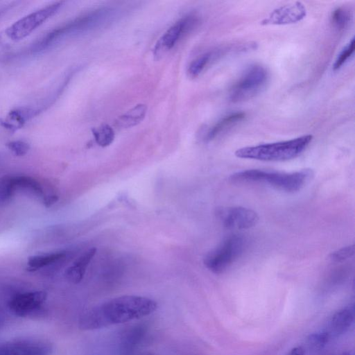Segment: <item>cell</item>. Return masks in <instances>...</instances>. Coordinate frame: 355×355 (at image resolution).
I'll use <instances>...</instances> for the list:
<instances>
[{"label": "cell", "mask_w": 355, "mask_h": 355, "mask_svg": "<svg viewBox=\"0 0 355 355\" xmlns=\"http://www.w3.org/2000/svg\"><path fill=\"white\" fill-rule=\"evenodd\" d=\"M157 302L139 295H122L98 304L85 311L79 319V327L94 330L138 320L153 313Z\"/></svg>", "instance_id": "1"}, {"label": "cell", "mask_w": 355, "mask_h": 355, "mask_svg": "<svg viewBox=\"0 0 355 355\" xmlns=\"http://www.w3.org/2000/svg\"><path fill=\"white\" fill-rule=\"evenodd\" d=\"M119 15L114 8H99L51 31L38 42L39 46L44 50L62 40L101 29L114 21Z\"/></svg>", "instance_id": "2"}, {"label": "cell", "mask_w": 355, "mask_h": 355, "mask_svg": "<svg viewBox=\"0 0 355 355\" xmlns=\"http://www.w3.org/2000/svg\"><path fill=\"white\" fill-rule=\"evenodd\" d=\"M313 176V172L310 168L289 173L249 169L232 174L229 180L232 183H263L286 192L293 193L301 190Z\"/></svg>", "instance_id": "3"}, {"label": "cell", "mask_w": 355, "mask_h": 355, "mask_svg": "<svg viewBox=\"0 0 355 355\" xmlns=\"http://www.w3.org/2000/svg\"><path fill=\"white\" fill-rule=\"evenodd\" d=\"M313 136L306 135L295 139L241 148L235 155L242 159L260 161H286L302 154L311 142Z\"/></svg>", "instance_id": "4"}, {"label": "cell", "mask_w": 355, "mask_h": 355, "mask_svg": "<svg viewBox=\"0 0 355 355\" xmlns=\"http://www.w3.org/2000/svg\"><path fill=\"white\" fill-rule=\"evenodd\" d=\"M245 246L246 241L243 236L232 235L207 254L204 264L214 273L223 272L243 254Z\"/></svg>", "instance_id": "5"}, {"label": "cell", "mask_w": 355, "mask_h": 355, "mask_svg": "<svg viewBox=\"0 0 355 355\" xmlns=\"http://www.w3.org/2000/svg\"><path fill=\"white\" fill-rule=\"evenodd\" d=\"M268 78L263 67L258 64L250 67L230 89V99L237 103L254 97L265 87Z\"/></svg>", "instance_id": "6"}, {"label": "cell", "mask_w": 355, "mask_h": 355, "mask_svg": "<svg viewBox=\"0 0 355 355\" xmlns=\"http://www.w3.org/2000/svg\"><path fill=\"white\" fill-rule=\"evenodd\" d=\"M62 4V1L53 2L21 17L6 29V36L14 42L24 40L55 15Z\"/></svg>", "instance_id": "7"}, {"label": "cell", "mask_w": 355, "mask_h": 355, "mask_svg": "<svg viewBox=\"0 0 355 355\" xmlns=\"http://www.w3.org/2000/svg\"><path fill=\"white\" fill-rule=\"evenodd\" d=\"M215 214L222 225L229 229H249L259 220L254 211L240 206L220 207L217 208Z\"/></svg>", "instance_id": "8"}, {"label": "cell", "mask_w": 355, "mask_h": 355, "mask_svg": "<svg viewBox=\"0 0 355 355\" xmlns=\"http://www.w3.org/2000/svg\"><path fill=\"white\" fill-rule=\"evenodd\" d=\"M198 22V18L196 15L187 16L175 22L157 41L154 49L155 55H162L172 49L186 33L196 26Z\"/></svg>", "instance_id": "9"}, {"label": "cell", "mask_w": 355, "mask_h": 355, "mask_svg": "<svg viewBox=\"0 0 355 355\" xmlns=\"http://www.w3.org/2000/svg\"><path fill=\"white\" fill-rule=\"evenodd\" d=\"M49 343L36 339H20L0 345V355H51Z\"/></svg>", "instance_id": "10"}, {"label": "cell", "mask_w": 355, "mask_h": 355, "mask_svg": "<svg viewBox=\"0 0 355 355\" xmlns=\"http://www.w3.org/2000/svg\"><path fill=\"white\" fill-rule=\"evenodd\" d=\"M306 15V9L300 1L282 6L272 11L262 21L263 25H285L297 23Z\"/></svg>", "instance_id": "11"}, {"label": "cell", "mask_w": 355, "mask_h": 355, "mask_svg": "<svg viewBox=\"0 0 355 355\" xmlns=\"http://www.w3.org/2000/svg\"><path fill=\"white\" fill-rule=\"evenodd\" d=\"M46 297L44 291H31L15 296L10 302L9 306L12 312L19 316H27L37 311Z\"/></svg>", "instance_id": "12"}, {"label": "cell", "mask_w": 355, "mask_h": 355, "mask_svg": "<svg viewBox=\"0 0 355 355\" xmlns=\"http://www.w3.org/2000/svg\"><path fill=\"white\" fill-rule=\"evenodd\" d=\"M354 320L352 310L348 308L340 309L333 315L325 331L331 338L339 336L349 330Z\"/></svg>", "instance_id": "13"}, {"label": "cell", "mask_w": 355, "mask_h": 355, "mask_svg": "<svg viewBox=\"0 0 355 355\" xmlns=\"http://www.w3.org/2000/svg\"><path fill=\"white\" fill-rule=\"evenodd\" d=\"M96 251L94 248L86 250L67 269L65 276L69 282L78 284L83 279L86 269L95 255Z\"/></svg>", "instance_id": "14"}, {"label": "cell", "mask_w": 355, "mask_h": 355, "mask_svg": "<svg viewBox=\"0 0 355 355\" xmlns=\"http://www.w3.org/2000/svg\"><path fill=\"white\" fill-rule=\"evenodd\" d=\"M35 111L27 107L16 108L1 119L0 125L10 131L21 128L33 115Z\"/></svg>", "instance_id": "15"}, {"label": "cell", "mask_w": 355, "mask_h": 355, "mask_svg": "<svg viewBox=\"0 0 355 355\" xmlns=\"http://www.w3.org/2000/svg\"><path fill=\"white\" fill-rule=\"evenodd\" d=\"M245 117V114L242 112H234L224 116L209 129L206 135L205 139L207 141L214 139L223 132L243 121Z\"/></svg>", "instance_id": "16"}, {"label": "cell", "mask_w": 355, "mask_h": 355, "mask_svg": "<svg viewBox=\"0 0 355 355\" xmlns=\"http://www.w3.org/2000/svg\"><path fill=\"white\" fill-rule=\"evenodd\" d=\"M147 107L139 104L120 116L116 121V125L121 128H128L137 125L144 119Z\"/></svg>", "instance_id": "17"}, {"label": "cell", "mask_w": 355, "mask_h": 355, "mask_svg": "<svg viewBox=\"0 0 355 355\" xmlns=\"http://www.w3.org/2000/svg\"><path fill=\"white\" fill-rule=\"evenodd\" d=\"M222 52L221 50H216L199 55L189 66L187 70L189 76L191 78L198 76L212 61L221 55Z\"/></svg>", "instance_id": "18"}, {"label": "cell", "mask_w": 355, "mask_h": 355, "mask_svg": "<svg viewBox=\"0 0 355 355\" xmlns=\"http://www.w3.org/2000/svg\"><path fill=\"white\" fill-rule=\"evenodd\" d=\"M64 257L65 253L64 252L37 254L30 257L28 259L27 264L28 269H31V271H34L56 263Z\"/></svg>", "instance_id": "19"}, {"label": "cell", "mask_w": 355, "mask_h": 355, "mask_svg": "<svg viewBox=\"0 0 355 355\" xmlns=\"http://www.w3.org/2000/svg\"><path fill=\"white\" fill-rule=\"evenodd\" d=\"M11 184L15 189L22 188L34 193L37 196H42V189L35 179L24 175L14 176L10 178Z\"/></svg>", "instance_id": "20"}, {"label": "cell", "mask_w": 355, "mask_h": 355, "mask_svg": "<svg viewBox=\"0 0 355 355\" xmlns=\"http://www.w3.org/2000/svg\"><path fill=\"white\" fill-rule=\"evenodd\" d=\"M96 142L102 147L110 145L114 139L113 129L107 124H103L92 130Z\"/></svg>", "instance_id": "21"}, {"label": "cell", "mask_w": 355, "mask_h": 355, "mask_svg": "<svg viewBox=\"0 0 355 355\" xmlns=\"http://www.w3.org/2000/svg\"><path fill=\"white\" fill-rule=\"evenodd\" d=\"M350 12L343 7L334 10L331 15V21L334 26L338 30L346 28L351 20Z\"/></svg>", "instance_id": "22"}, {"label": "cell", "mask_w": 355, "mask_h": 355, "mask_svg": "<svg viewBox=\"0 0 355 355\" xmlns=\"http://www.w3.org/2000/svg\"><path fill=\"white\" fill-rule=\"evenodd\" d=\"M331 339L326 331L312 334L307 338L308 345L314 349L325 346Z\"/></svg>", "instance_id": "23"}, {"label": "cell", "mask_w": 355, "mask_h": 355, "mask_svg": "<svg viewBox=\"0 0 355 355\" xmlns=\"http://www.w3.org/2000/svg\"><path fill=\"white\" fill-rule=\"evenodd\" d=\"M354 38H352L351 41L345 46L342 50L340 54L338 55L333 65L334 70L340 69L343 64L349 59V58L353 54L354 51Z\"/></svg>", "instance_id": "24"}, {"label": "cell", "mask_w": 355, "mask_h": 355, "mask_svg": "<svg viewBox=\"0 0 355 355\" xmlns=\"http://www.w3.org/2000/svg\"><path fill=\"white\" fill-rule=\"evenodd\" d=\"M354 244L340 248L330 254V259L336 263L343 262L354 256Z\"/></svg>", "instance_id": "25"}, {"label": "cell", "mask_w": 355, "mask_h": 355, "mask_svg": "<svg viewBox=\"0 0 355 355\" xmlns=\"http://www.w3.org/2000/svg\"><path fill=\"white\" fill-rule=\"evenodd\" d=\"M8 148L16 156H24L30 150V145L21 140L12 141L6 144Z\"/></svg>", "instance_id": "26"}, {"label": "cell", "mask_w": 355, "mask_h": 355, "mask_svg": "<svg viewBox=\"0 0 355 355\" xmlns=\"http://www.w3.org/2000/svg\"><path fill=\"white\" fill-rule=\"evenodd\" d=\"M13 188L10 178H5L0 181V203L6 202L12 195Z\"/></svg>", "instance_id": "27"}, {"label": "cell", "mask_w": 355, "mask_h": 355, "mask_svg": "<svg viewBox=\"0 0 355 355\" xmlns=\"http://www.w3.org/2000/svg\"><path fill=\"white\" fill-rule=\"evenodd\" d=\"M287 355H304V349L300 347L293 348Z\"/></svg>", "instance_id": "28"}, {"label": "cell", "mask_w": 355, "mask_h": 355, "mask_svg": "<svg viewBox=\"0 0 355 355\" xmlns=\"http://www.w3.org/2000/svg\"><path fill=\"white\" fill-rule=\"evenodd\" d=\"M58 200V197L56 196H49L45 198L44 202L47 204V205H51L55 202Z\"/></svg>", "instance_id": "29"}, {"label": "cell", "mask_w": 355, "mask_h": 355, "mask_svg": "<svg viewBox=\"0 0 355 355\" xmlns=\"http://www.w3.org/2000/svg\"><path fill=\"white\" fill-rule=\"evenodd\" d=\"M144 355H154L153 354H144Z\"/></svg>", "instance_id": "30"}]
</instances>
